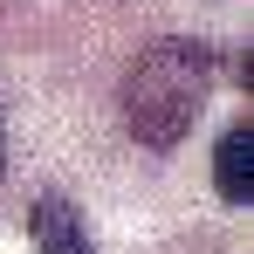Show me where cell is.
Returning <instances> with one entry per match:
<instances>
[{
	"label": "cell",
	"mask_w": 254,
	"mask_h": 254,
	"mask_svg": "<svg viewBox=\"0 0 254 254\" xmlns=\"http://www.w3.org/2000/svg\"><path fill=\"white\" fill-rule=\"evenodd\" d=\"M0 165H7V117H0Z\"/></svg>",
	"instance_id": "obj_4"
},
{
	"label": "cell",
	"mask_w": 254,
	"mask_h": 254,
	"mask_svg": "<svg viewBox=\"0 0 254 254\" xmlns=\"http://www.w3.org/2000/svg\"><path fill=\"white\" fill-rule=\"evenodd\" d=\"M28 234H35V248H42V254H96L83 213L69 206L62 192H42V199L28 206Z\"/></svg>",
	"instance_id": "obj_2"
},
{
	"label": "cell",
	"mask_w": 254,
	"mask_h": 254,
	"mask_svg": "<svg viewBox=\"0 0 254 254\" xmlns=\"http://www.w3.org/2000/svg\"><path fill=\"white\" fill-rule=\"evenodd\" d=\"M213 186H220V199H234V206L254 199V130L248 124H234L220 137V151H213Z\"/></svg>",
	"instance_id": "obj_3"
},
{
	"label": "cell",
	"mask_w": 254,
	"mask_h": 254,
	"mask_svg": "<svg viewBox=\"0 0 254 254\" xmlns=\"http://www.w3.org/2000/svg\"><path fill=\"white\" fill-rule=\"evenodd\" d=\"M206 89H213V55L199 42L144 48L130 62V76H124V124H130V137L151 144V151H172L186 130L199 124Z\"/></svg>",
	"instance_id": "obj_1"
}]
</instances>
